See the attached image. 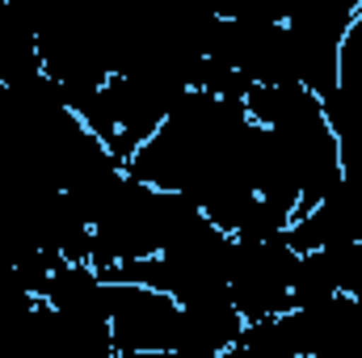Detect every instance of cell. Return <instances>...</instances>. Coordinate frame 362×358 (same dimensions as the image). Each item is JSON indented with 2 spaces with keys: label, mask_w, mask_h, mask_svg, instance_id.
Returning <instances> with one entry per match:
<instances>
[{
  "label": "cell",
  "mask_w": 362,
  "mask_h": 358,
  "mask_svg": "<svg viewBox=\"0 0 362 358\" xmlns=\"http://www.w3.org/2000/svg\"><path fill=\"white\" fill-rule=\"evenodd\" d=\"M362 0H308L282 17L291 55H295V76L312 97H329L337 89V59L341 42L358 17Z\"/></svg>",
  "instance_id": "1"
},
{
  "label": "cell",
  "mask_w": 362,
  "mask_h": 358,
  "mask_svg": "<svg viewBox=\"0 0 362 358\" xmlns=\"http://www.w3.org/2000/svg\"><path fill=\"white\" fill-rule=\"evenodd\" d=\"M299 266V253L278 236L266 245H236V262L228 278V299L249 321H266L291 312V278Z\"/></svg>",
  "instance_id": "2"
},
{
  "label": "cell",
  "mask_w": 362,
  "mask_h": 358,
  "mask_svg": "<svg viewBox=\"0 0 362 358\" xmlns=\"http://www.w3.org/2000/svg\"><path fill=\"white\" fill-rule=\"evenodd\" d=\"M105 312H110V337L114 350L127 354H160L173 350L181 304L152 287H118L105 282Z\"/></svg>",
  "instance_id": "3"
},
{
  "label": "cell",
  "mask_w": 362,
  "mask_h": 358,
  "mask_svg": "<svg viewBox=\"0 0 362 358\" xmlns=\"http://www.w3.org/2000/svg\"><path fill=\"white\" fill-rule=\"evenodd\" d=\"M240 333H245V316L236 312L228 295H215V299L181 308L173 350L177 354H223L240 342Z\"/></svg>",
  "instance_id": "4"
},
{
  "label": "cell",
  "mask_w": 362,
  "mask_h": 358,
  "mask_svg": "<svg viewBox=\"0 0 362 358\" xmlns=\"http://www.w3.org/2000/svg\"><path fill=\"white\" fill-rule=\"evenodd\" d=\"M42 304L55 308V312L68 316V321L110 325V312H105V282H101V274H97L89 262H64V266L51 274Z\"/></svg>",
  "instance_id": "5"
},
{
  "label": "cell",
  "mask_w": 362,
  "mask_h": 358,
  "mask_svg": "<svg viewBox=\"0 0 362 358\" xmlns=\"http://www.w3.org/2000/svg\"><path fill=\"white\" fill-rule=\"evenodd\" d=\"M42 76V55H38V25L30 21L25 8L0 4V85H25Z\"/></svg>",
  "instance_id": "6"
},
{
  "label": "cell",
  "mask_w": 362,
  "mask_h": 358,
  "mask_svg": "<svg viewBox=\"0 0 362 358\" xmlns=\"http://www.w3.org/2000/svg\"><path fill=\"white\" fill-rule=\"evenodd\" d=\"M236 346H245L253 358H299L303 354L299 321H295V312L266 316V321H249Z\"/></svg>",
  "instance_id": "7"
},
{
  "label": "cell",
  "mask_w": 362,
  "mask_h": 358,
  "mask_svg": "<svg viewBox=\"0 0 362 358\" xmlns=\"http://www.w3.org/2000/svg\"><path fill=\"white\" fill-rule=\"evenodd\" d=\"M320 110H325V122L337 139L341 161L362 156V93H350L337 85L329 97H320Z\"/></svg>",
  "instance_id": "8"
},
{
  "label": "cell",
  "mask_w": 362,
  "mask_h": 358,
  "mask_svg": "<svg viewBox=\"0 0 362 358\" xmlns=\"http://www.w3.org/2000/svg\"><path fill=\"white\" fill-rule=\"evenodd\" d=\"M337 291V278H333V266L325 253H303L299 266H295V278H291V312H308V308H320L329 304Z\"/></svg>",
  "instance_id": "9"
},
{
  "label": "cell",
  "mask_w": 362,
  "mask_h": 358,
  "mask_svg": "<svg viewBox=\"0 0 362 358\" xmlns=\"http://www.w3.org/2000/svg\"><path fill=\"white\" fill-rule=\"evenodd\" d=\"M333 266V278H337V291L350 295V299H362V241H346V245H333V249H320Z\"/></svg>",
  "instance_id": "10"
},
{
  "label": "cell",
  "mask_w": 362,
  "mask_h": 358,
  "mask_svg": "<svg viewBox=\"0 0 362 358\" xmlns=\"http://www.w3.org/2000/svg\"><path fill=\"white\" fill-rule=\"evenodd\" d=\"M337 85L350 93H362V8L341 42V59H337Z\"/></svg>",
  "instance_id": "11"
},
{
  "label": "cell",
  "mask_w": 362,
  "mask_h": 358,
  "mask_svg": "<svg viewBox=\"0 0 362 358\" xmlns=\"http://www.w3.org/2000/svg\"><path fill=\"white\" fill-rule=\"evenodd\" d=\"M219 358H253V354H249L245 346H232V350H223V354H219Z\"/></svg>",
  "instance_id": "12"
},
{
  "label": "cell",
  "mask_w": 362,
  "mask_h": 358,
  "mask_svg": "<svg viewBox=\"0 0 362 358\" xmlns=\"http://www.w3.org/2000/svg\"><path fill=\"white\" fill-rule=\"evenodd\" d=\"M127 358H177L173 350H160V354H127Z\"/></svg>",
  "instance_id": "13"
}]
</instances>
